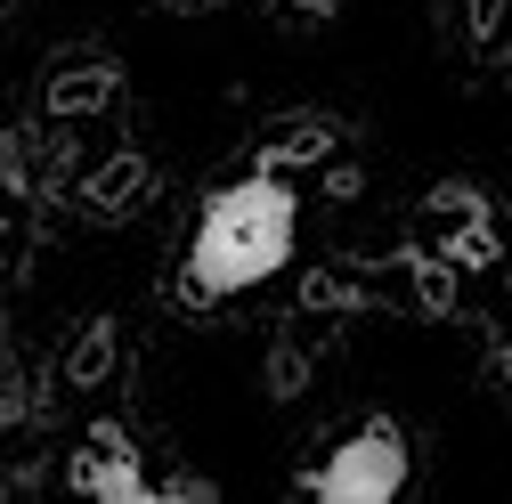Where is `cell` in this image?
Masks as SVG:
<instances>
[{
  "instance_id": "1",
  "label": "cell",
  "mask_w": 512,
  "mask_h": 504,
  "mask_svg": "<svg viewBox=\"0 0 512 504\" xmlns=\"http://www.w3.org/2000/svg\"><path fill=\"white\" fill-rule=\"evenodd\" d=\"M293 236H301V196L285 187V171H261L252 163L236 187L196 212V236H187V269H179V301H228V293H252L269 285L285 261H293Z\"/></svg>"
},
{
  "instance_id": "2",
  "label": "cell",
  "mask_w": 512,
  "mask_h": 504,
  "mask_svg": "<svg viewBox=\"0 0 512 504\" xmlns=\"http://www.w3.org/2000/svg\"><path fill=\"white\" fill-rule=\"evenodd\" d=\"M407 472H415L407 431H399V423H358L301 488H309L317 504H391V496H407Z\"/></svg>"
},
{
  "instance_id": "3",
  "label": "cell",
  "mask_w": 512,
  "mask_h": 504,
  "mask_svg": "<svg viewBox=\"0 0 512 504\" xmlns=\"http://www.w3.org/2000/svg\"><path fill=\"white\" fill-rule=\"evenodd\" d=\"M423 228H431V252L447 269H496L504 261V236H496V212L480 187L464 179H439L431 196H423Z\"/></svg>"
},
{
  "instance_id": "4",
  "label": "cell",
  "mask_w": 512,
  "mask_h": 504,
  "mask_svg": "<svg viewBox=\"0 0 512 504\" xmlns=\"http://www.w3.org/2000/svg\"><path fill=\"white\" fill-rule=\"evenodd\" d=\"M66 480L82 496H98V504H147L155 496V480H147V464H139V448H131V431H122V423H90L82 431Z\"/></svg>"
},
{
  "instance_id": "5",
  "label": "cell",
  "mask_w": 512,
  "mask_h": 504,
  "mask_svg": "<svg viewBox=\"0 0 512 504\" xmlns=\"http://www.w3.org/2000/svg\"><path fill=\"white\" fill-rule=\"evenodd\" d=\"M74 196H82L90 220H131V212L155 196V163H147L139 147H114V155H98V163L74 179Z\"/></svg>"
},
{
  "instance_id": "6",
  "label": "cell",
  "mask_w": 512,
  "mask_h": 504,
  "mask_svg": "<svg viewBox=\"0 0 512 504\" xmlns=\"http://www.w3.org/2000/svg\"><path fill=\"white\" fill-rule=\"evenodd\" d=\"M114 358H122V326L114 318H90V326L66 334V350H57V383H66V391H98L106 374H114Z\"/></svg>"
},
{
  "instance_id": "7",
  "label": "cell",
  "mask_w": 512,
  "mask_h": 504,
  "mask_svg": "<svg viewBox=\"0 0 512 504\" xmlns=\"http://www.w3.org/2000/svg\"><path fill=\"white\" fill-rule=\"evenodd\" d=\"M114 98H122V66H106V57H98V66H66V74L49 82V114H57V122L106 114Z\"/></svg>"
},
{
  "instance_id": "8",
  "label": "cell",
  "mask_w": 512,
  "mask_h": 504,
  "mask_svg": "<svg viewBox=\"0 0 512 504\" xmlns=\"http://www.w3.org/2000/svg\"><path fill=\"white\" fill-rule=\"evenodd\" d=\"M399 269H407V285H415V309H423V318H456V285H464V269H447L431 244H407Z\"/></svg>"
},
{
  "instance_id": "9",
  "label": "cell",
  "mask_w": 512,
  "mask_h": 504,
  "mask_svg": "<svg viewBox=\"0 0 512 504\" xmlns=\"http://www.w3.org/2000/svg\"><path fill=\"white\" fill-rule=\"evenodd\" d=\"M456 33L472 41V57H480V66L512 57V0H456Z\"/></svg>"
},
{
  "instance_id": "10",
  "label": "cell",
  "mask_w": 512,
  "mask_h": 504,
  "mask_svg": "<svg viewBox=\"0 0 512 504\" xmlns=\"http://www.w3.org/2000/svg\"><path fill=\"white\" fill-rule=\"evenodd\" d=\"M326 155H334V131H326V122H285V131L261 139L252 163H261V171H301V163H326Z\"/></svg>"
},
{
  "instance_id": "11",
  "label": "cell",
  "mask_w": 512,
  "mask_h": 504,
  "mask_svg": "<svg viewBox=\"0 0 512 504\" xmlns=\"http://www.w3.org/2000/svg\"><path fill=\"white\" fill-rule=\"evenodd\" d=\"M301 309H317V318H334V309H358V285L334 277V269H317V277L301 285Z\"/></svg>"
},
{
  "instance_id": "12",
  "label": "cell",
  "mask_w": 512,
  "mask_h": 504,
  "mask_svg": "<svg viewBox=\"0 0 512 504\" xmlns=\"http://www.w3.org/2000/svg\"><path fill=\"white\" fill-rule=\"evenodd\" d=\"M301 383H309V350H301V342H285V350L269 358V391H277V399H293Z\"/></svg>"
},
{
  "instance_id": "13",
  "label": "cell",
  "mask_w": 512,
  "mask_h": 504,
  "mask_svg": "<svg viewBox=\"0 0 512 504\" xmlns=\"http://www.w3.org/2000/svg\"><path fill=\"white\" fill-rule=\"evenodd\" d=\"M155 496H171V504H204L212 488H204V480H171V488H155Z\"/></svg>"
},
{
  "instance_id": "14",
  "label": "cell",
  "mask_w": 512,
  "mask_h": 504,
  "mask_svg": "<svg viewBox=\"0 0 512 504\" xmlns=\"http://www.w3.org/2000/svg\"><path fill=\"white\" fill-rule=\"evenodd\" d=\"M285 9H293V17H309V25H326V17L342 9V0H285Z\"/></svg>"
},
{
  "instance_id": "15",
  "label": "cell",
  "mask_w": 512,
  "mask_h": 504,
  "mask_svg": "<svg viewBox=\"0 0 512 504\" xmlns=\"http://www.w3.org/2000/svg\"><path fill=\"white\" fill-rule=\"evenodd\" d=\"M496 383H504V391H512V342H504V350H496Z\"/></svg>"
},
{
  "instance_id": "16",
  "label": "cell",
  "mask_w": 512,
  "mask_h": 504,
  "mask_svg": "<svg viewBox=\"0 0 512 504\" xmlns=\"http://www.w3.org/2000/svg\"><path fill=\"white\" fill-rule=\"evenodd\" d=\"M163 9H204V0H163Z\"/></svg>"
},
{
  "instance_id": "17",
  "label": "cell",
  "mask_w": 512,
  "mask_h": 504,
  "mask_svg": "<svg viewBox=\"0 0 512 504\" xmlns=\"http://www.w3.org/2000/svg\"><path fill=\"white\" fill-rule=\"evenodd\" d=\"M0 431H9V399H0Z\"/></svg>"
},
{
  "instance_id": "18",
  "label": "cell",
  "mask_w": 512,
  "mask_h": 504,
  "mask_svg": "<svg viewBox=\"0 0 512 504\" xmlns=\"http://www.w3.org/2000/svg\"><path fill=\"white\" fill-rule=\"evenodd\" d=\"M0 261H9V236H0Z\"/></svg>"
}]
</instances>
